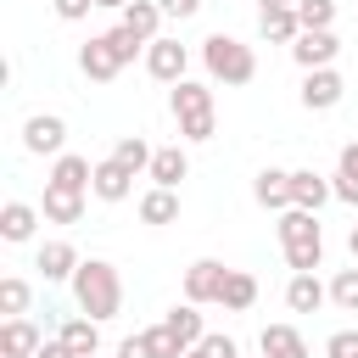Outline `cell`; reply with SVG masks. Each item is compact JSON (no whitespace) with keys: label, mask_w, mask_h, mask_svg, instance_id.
I'll return each mask as SVG.
<instances>
[{"label":"cell","mask_w":358,"mask_h":358,"mask_svg":"<svg viewBox=\"0 0 358 358\" xmlns=\"http://www.w3.org/2000/svg\"><path fill=\"white\" fill-rule=\"evenodd\" d=\"M347 252H352V263H358V224H352V235H347Z\"/></svg>","instance_id":"cell-41"},{"label":"cell","mask_w":358,"mask_h":358,"mask_svg":"<svg viewBox=\"0 0 358 358\" xmlns=\"http://www.w3.org/2000/svg\"><path fill=\"white\" fill-rule=\"evenodd\" d=\"M106 45L117 50V62H123V67H129V62H134L140 50H151V45H145V39L134 34V28H123V22H117V28H106Z\"/></svg>","instance_id":"cell-31"},{"label":"cell","mask_w":358,"mask_h":358,"mask_svg":"<svg viewBox=\"0 0 358 358\" xmlns=\"http://www.w3.org/2000/svg\"><path fill=\"white\" fill-rule=\"evenodd\" d=\"M185 67H190V50L179 39H151L145 50V73L162 78V84H185Z\"/></svg>","instance_id":"cell-8"},{"label":"cell","mask_w":358,"mask_h":358,"mask_svg":"<svg viewBox=\"0 0 358 358\" xmlns=\"http://www.w3.org/2000/svg\"><path fill=\"white\" fill-rule=\"evenodd\" d=\"M34 358H73V352H67V341H62V336H50V341H45Z\"/></svg>","instance_id":"cell-39"},{"label":"cell","mask_w":358,"mask_h":358,"mask_svg":"<svg viewBox=\"0 0 358 358\" xmlns=\"http://www.w3.org/2000/svg\"><path fill=\"white\" fill-rule=\"evenodd\" d=\"M296 17H302L308 34H319V28L336 22V0H296Z\"/></svg>","instance_id":"cell-32"},{"label":"cell","mask_w":358,"mask_h":358,"mask_svg":"<svg viewBox=\"0 0 358 358\" xmlns=\"http://www.w3.org/2000/svg\"><path fill=\"white\" fill-rule=\"evenodd\" d=\"M22 145H28L34 157H62V145H67V123H62L56 112H34V117L22 123Z\"/></svg>","instance_id":"cell-6"},{"label":"cell","mask_w":358,"mask_h":358,"mask_svg":"<svg viewBox=\"0 0 358 358\" xmlns=\"http://www.w3.org/2000/svg\"><path fill=\"white\" fill-rule=\"evenodd\" d=\"M201 62H207V73H213L218 84H252V78H257L252 45H241V39H229V34L201 39Z\"/></svg>","instance_id":"cell-3"},{"label":"cell","mask_w":358,"mask_h":358,"mask_svg":"<svg viewBox=\"0 0 358 358\" xmlns=\"http://www.w3.org/2000/svg\"><path fill=\"white\" fill-rule=\"evenodd\" d=\"M50 6H56V17H62V22H78V17H90V6H95V0H50Z\"/></svg>","instance_id":"cell-37"},{"label":"cell","mask_w":358,"mask_h":358,"mask_svg":"<svg viewBox=\"0 0 358 358\" xmlns=\"http://www.w3.org/2000/svg\"><path fill=\"white\" fill-rule=\"evenodd\" d=\"M330 196H336V185H330V179H319L313 168H291V207H302V213H319Z\"/></svg>","instance_id":"cell-10"},{"label":"cell","mask_w":358,"mask_h":358,"mask_svg":"<svg viewBox=\"0 0 358 358\" xmlns=\"http://www.w3.org/2000/svg\"><path fill=\"white\" fill-rule=\"evenodd\" d=\"M173 117H179V134L185 140H213L218 117H213V90L207 84H173Z\"/></svg>","instance_id":"cell-4"},{"label":"cell","mask_w":358,"mask_h":358,"mask_svg":"<svg viewBox=\"0 0 358 358\" xmlns=\"http://www.w3.org/2000/svg\"><path fill=\"white\" fill-rule=\"evenodd\" d=\"M229 313H246L252 302H257V280L246 274V268H229V280H224V296H218Z\"/></svg>","instance_id":"cell-25"},{"label":"cell","mask_w":358,"mask_h":358,"mask_svg":"<svg viewBox=\"0 0 358 358\" xmlns=\"http://www.w3.org/2000/svg\"><path fill=\"white\" fill-rule=\"evenodd\" d=\"M78 67H84V78H95V84H106V78L123 73V62H117V50L106 45V34H95V39L78 50Z\"/></svg>","instance_id":"cell-11"},{"label":"cell","mask_w":358,"mask_h":358,"mask_svg":"<svg viewBox=\"0 0 358 358\" xmlns=\"http://www.w3.org/2000/svg\"><path fill=\"white\" fill-rule=\"evenodd\" d=\"M73 296H78V308H84V319H112L117 308H123V280H117V268L106 263V257H84L78 263V274H73Z\"/></svg>","instance_id":"cell-1"},{"label":"cell","mask_w":358,"mask_h":358,"mask_svg":"<svg viewBox=\"0 0 358 358\" xmlns=\"http://www.w3.org/2000/svg\"><path fill=\"white\" fill-rule=\"evenodd\" d=\"M330 302H336L341 313H358V268H341V274L330 280Z\"/></svg>","instance_id":"cell-33"},{"label":"cell","mask_w":358,"mask_h":358,"mask_svg":"<svg viewBox=\"0 0 358 358\" xmlns=\"http://www.w3.org/2000/svg\"><path fill=\"white\" fill-rule=\"evenodd\" d=\"M257 352H263V358H308V341H302L296 324H263Z\"/></svg>","instance_id":"cell-13"},{"label":"cell","mask_w":358,"mask_h":358,"mask_svg":"<svg viewBox=\"0 0 358 358\" xmlns=\"http://www.w3.org/2000/svg\"><path fill=\"white\" fill-rule=\"evenodd\" d=\"M50 185H62V190H78V196H84V190L95 185V162H90V157H78V151H62V157H56V168H50Z\"/></svg>","instance_id":"cell-14"},{"label":"cell","mask_w":358,"mask_h":358,"mask_svg":"<svg viewBox=\"0 0 358 358\" xmlns=\"http://www.w3.org/2000/svg\"><path fill=\"white\" fill-rule=\"evenodd\" d=\"M56 336L67 341L73 358H95V352H101V330H95V319H67Z\"/></svg>","instance_id":"cell-24"},{"label":"cell","mask_w":358,"mask_h":358,"mask_svg":"<svg viewBox=\"0 0 358 358\" xmlns=\"http://www.w3.org/2000/svg\"><path fill=\"white\" fill-rule=\"evenodd\" d=\"M39 213H45L50 224H78V218H84V196H78V190H62V185H45Z\"/></svg>","instance_id":"cell-20"},{"label":"cell","mask_w":358,"mask_h":358,"mask_svg":"<svg viewBox=\"0 0 358 358\" xmlns=\"http://www.w3.org/2000/svg\"><path fill=\"white\" fill-rule=\"evenodd\" d=\"M140 218L145 224H173L179 218V196L173 190H145L140 196Z\"/></svg>","instance_id":"cell-27"},{"label":"cell","mask_w":358,"mask_h":358,"mask_svg":"<svg viewBox=\"0 0 358 358\" xmlns=\"http://www.w3.org/2000/svg\"><path fill=\"white\" fill-rule=\"evenodd\" d=\"M257 6H263V11H280V6H291V0H257Z\"/></svg>","instance_id":"cell-42"},{"label":"cell","mask_w":358,"mask_h":358,"mask_svg":"<svg viewBox=\"0 0 358 358\" xmlns=\"http://www.w3.org/2000/svg\"><path fill=\"white\" fill-rule=\"evenodd\" d=\"M291 56H296V67L302 73H319V67H330L336 56H341V39L330 34V28H319V34H296V45H291Z\"/></svg>","instance_id":"cell-7"},{"label":"cell","mask_w":358,"mask_h":358,"mask_svg":"<svg viewBox=\"0 0 358 358\" xmlns=\"http://www.w3.org/2000/svg\"><path fill=\"white\" fill-rule=\"evenodd\" d=\"M252 196H257V207L285 213V207H291V173H285V168H263V173L252 179Z\"/></svg>","instance_id":"cell-15"},{"label":"cell","mask_w":358,"mask_h":358,"mask_svg":"<svg viewBox=\"0 0 358 358\" xmlns=\"http://www.w3.org/2000/svg\"><path fill=\"white\" fill-rule=\"evenodd\" d=\"M117 358H157V347H151V336L140 330V336H129V341L117 347Z\"/></svg>","instance_id":"cell-36"},{"label":"cell","mask_w":358,"mask_h":358,"mask_svg":"<svg viewBox=\"0 0 358 358\" xmlns=\"http://www.w3.org/2000/svg\"><path fill=\"white\" fill-rule=\"evenodd\" d=\"M330 185H336L341 201L358 207V145H341V162H336V179H330Z\"/></svg>","instance_id":"cell-28"},{"label":"cell","mask_w":358,"mask_h":358,"mask_svg":"<svg viewBox=\"0 0 358 358\" xmlns=\"http://www.w3.org/2000/svg\"><path fill=\"white\" fill-rule=\"evenodd\" d=\"M95 358H101V352H95Z\"/></svg>","instance_id":"cell-44"},{"label":"cell","mask_w":358,"mask_h":358,"mask_svg":"<svg viewBox=\"0 0 358 358\" xmlns=\"http://www.w3.org/2000/svg\"><path fill=\"white\" fill-rule=\"evenodd\" d=\"M112 157H117V162H123L129 173H140V168H151V157H157V151H151V145H145L140 134H123V140L112 145Z\"/></svg>","instance_id":"cell-29"},{"label":"cell","mask_w":358,"mask_h":358,"mask_svg":"<svg viewBox=\"0 0 358 358\" xmlns=\"http://www.w3.org/2000/svg\"><path fill=\"white\" fill-rule=\"evenodd\" d=\"M28 296H34L28 280H17V274L0 280V313H6V319H22V313H28Z\"/></svg>","instance_id":"cell-30"},{"label":"cell","mask_w":358,"mask_h":358,"mask_svg":"<svg viewBox=\"0 0 358 358\" xmlns=\"http://www.w3.org/2000/svg\"><path fill=\"white\" fill-rule=\"evenodd\" d=\"M95 6H106V11H129L134 0H95Z\"/></svg>","instance_id":"cell-40"},{"label":"cell","mask_w":358,"mask_h":358,"mask_svg":"<svg viewBox=\"0 0 358 358\" xmlns=\"http://www.w3.org/2000/svg\"><path fill=\"white\" fill-rule=\"evenodd\" d=\"M324 352H330V358H358V330H336V336L324 341Z\"/></svg>","instance_id":"cell-35"},{"label":"cell","mask_w":358,"mask_h":358,"mask_svg":"<svg viewBox=\"0 0 358 358\" xmlns=\"http://www.w3.org/2000/svg\"><path fill=\"white\" fill-rule=\"evenodd\" d=\"M185 358H213V352H207V347H190V352H185Z\"/></svg>","instance_id":"cell-43"},{"label":"cell","mask_w":358,"mask_h":358,"mask_svg":"<svg viewBox=\"0 0 358 358\" xmlns=\"http://www.w3.org/2000/svg\"><path fill=\"white\" fill-rule=\"evenodd\" d=\"M285 302H291V313H319V308L330 302V291L319 285V274H291V285H285Z\"/></svg>","instance_id":"cell-21"},{"label":"cell","mask_w":358,"mask_h":358,"mask_svg":"<svg viewBox=\"0 0 358 358\" xmlns=\"http://www.w3.org/2000/svg\"><path fill=\"white\" fill-rule=\"evenodd\" d=\"M224 280H229V268L218 263V257H196L190 268H185V302H218L224 296Z\"/></svg>","instance_id":"cell-5"},{"label":"cell","mask_w":358,"mask_h":358,"mask_svg":"<svg viewBox=\"0 0 358 358\" xmlns=\"http://www.w3.org/2000/svg\"><path fill=\"white\" fill-rule=\"evenodd\" d=\"M257 34H263L268 45H296V34H302V17H296V6L263 11V17H257Z\"/></svg>","instance_id":"cell-18"},{"label":"cell","mask_w":358,"mask_h":358,"mask_svg":"<svg viewBox=\"0 0 358 358\" xmlns=\"http://www.w3.org/2000/svg\"><path fill=\"white\" fill-rule=\"evenodd\" d=\"M157 6H162V17H179V22L201 11V0H157Z\"/></svg>","instance_id":"cell-38"},{"label":"cell","mask_w":358,"mask_h":358,"mask_svg":"<svg viewBox=\"0 0 358 358\" xmlns=\"http://www.w3.org/2000/svg\"><path fill=\"white\" fill-rule=\"evenodd\" d=\"M274 229H280V246H285V263H291V274H313V268L324 263V229H319V213L285 207Z\"/></svg>","instance_id":"cell-2"},{"label":"cell","mask_w":358,"mask_h":358,"mask_svg":"<svg viewBox=\"0 0 358 358\" xmlns=\"http://www.w3.org/2000/svg\"><path fill=\"white\" fill-rule=\"evenodd\" d=\"M39 347H45V336H39L34 319H6V324H0V352H6V358H34Z\"/></svg>","instance_id":"cell-12"},{"label":"cell","mask_w":358,"mask_h":358,"mask_svg":"<svg viewBox=\"0 0 358 358\" xmlns=\"http://www.w3.org/2000/svg\"><path fill=\"white\" fill-rule=\"evenodd\" d=\"M34 224H39V207H28V201H6L0 207V235L17 246V241H28L34 235Z\"/></svg>","instance_id":"cell-23"},{"label":"cell","mask_w":358,"mask_h":358,"mask_svg":"<svg viewBox=\"0 0 358 358\" xmlns=\"http://www.w3.org/2000/svg\"><path fill=\"white\" fill-rule=\"evenodd\" d=\"M145 336H151V347H157V358H185V347H179V341L168 336V324H151Z\"/></svg>","instance_id":"cell-34"},{"label":"cell","mask_w":358,"mask_h":358,"mask_svg":"<svg viewBox=\"0 0 358 358\" xmlns=\"http://www.w3.org/2000/svg\"><path fill=\"white\" fill-rule=\"evenodd\" d=\"M341 90H347L341 73H336V67H319V73L302 78V106H308V112H330V106L341 101Z\"/></svg>","instance_id":"cell-9"},{"label":"cell","mask_w":358,"mask_h":358,"mask_svg":"<svg viewBox=\"0 0 358 358\" xmlns=\"http://www.w3.org/2000/svg\"><path fill=\"white\" fill-rule=\"evenodd\" d=\"M151 179H157V190H179V179L190 173V157L179 151V145H162L157 157H151V168H145Z\"/></svg>","instance_id":"cell-19"},{"label":"cell","mask_w":358,"mask_h":358,"mask_svg":"<svg viewBox=\"0 0 358 358\" xmlns=\"http://www.w3.org/2000/svg\"><path fill=\"white\" fill-rule=\"evenodd\" d=\"M162 324H168V336H173V341H179L185 352L207 341V324H201V313H196V302H185V308H173V313H168Z\"/></svg>","instance_id":"cell-22"},{"label":"cell","mask_w":358,"mask_h":358,"mask_svg":"<svg viewBox=\"0 0 358 358\" xmlns=\"http://www.w3.org/2000/svg\"><path fill=\"white\" fill-rule=\"evenodd\" d=\"M101 201H123L129 190H134V173L117 162V157H106V162H95V185H90Z\"/></svg>","instance_id":"cell-17"},{"label":"cell","mask_w":358,"mask_h":358,"mask_svg":"<svg viewBox=\"0 0 358 358\" xmlns=\"http://www.w3.org/2000/svg\"><path fill=\"white\" fill-rule=\"evenodd\" d=\"M78 263H84V257L73 252V241H45L34 268H39L45 280H73V274H78Z\"/></svg>","instance_id":"cell-16"},{"label":"cell","mask_w":358,"mask_h":358,"mask_svg":"<svg viewBox=\"0 0 358 358\" xmlns=\"http://www.w3.org/2000/svg\"><path fill=\"white\" fill-rule=\"evenodd\" d=\"M157 22H162V6H157V0H134V6L123 11V28H134L145 45L157 39Z\"/></svg>","instance_id":"cell-26"}]
</instances>
